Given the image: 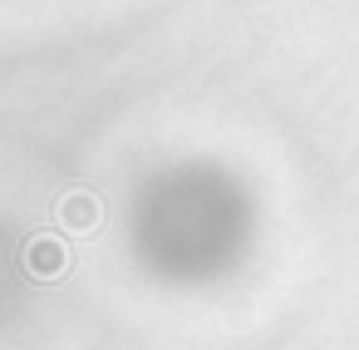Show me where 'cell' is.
Returning a JSON list of instances; mask_svg holds the SVG:
<instances>
[{
    "label": "cell",
    "mask_w": 359,
    "mask_h": 350,
    "mask_svg": "<svg viewBox=\"0 0 359 350\" xmlns=\"http://www.w3.org/2000/svg\"><path fill=\"white\" fill-rule=\"evenodd\" d=\"M25 266H30L40 281H55V276L65 271V242H60V237H35V242L25 247Z\"/></svg>",
    "instance_id": "1"
},
{
    "label": "cell",
    "mask_w": 359,
    "mask_h": 350,
    "mask_svg": "<svg viewBox=\"0 0 359 350\" xmlns=\"http://www.w3.org/2000/svg\"><path fill=\"white\" fill-rule=\"evenodd\" d=\"M60 222H65L69 232H89V227L99 222V197H89V193H69V197L60 202Z\"/></svg>",
    "instance_id": "2"
}]
</instances>
